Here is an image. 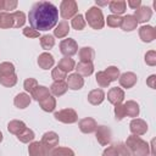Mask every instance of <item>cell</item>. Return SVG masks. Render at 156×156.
Returning <instances> with one entry per match:
<instances>
[{
  "instance_id": "obj_52",
  "label": "cell",
  "mask_w": 156,
  "mask_h": 156,
  "mask_svg": "<svg viewBox=\"0 0 156 156\" xmlns=\"http://www.w3.org/2000/svg\"><path fill=\"white\" fill-rule=\"evenodd\" d=\"M0 12H5V0H0Z\"/></svg>"
},
{
  "instance_id": "obj_12",
  "label": "cell",
  "mask_w": 156,
  "mask_h": 156,
  "mask_svg": "<svg viewBox=\"0 0 156 156\" xmlns=\"http://www.w3.org/2000/svg\"><path fill=\"white\" fill-rule=\"evenodd\" d=\"M133 16H134V18L136 20L138 23H145V22H147L151 18L152 10L149 6H140L139 9L135 10V12H134Z\"/></svg>"
},
{
  "instance_id": "obj_45",
  "label": "cell",
  "mask_w": 156,
  "mask_h": 156,
  "mask_svg": "<svg viewBox=\"0 0 156 156\" xmlns=\"http://www.w3.org/2000/svg\"><path fill=\"white\" fill-rule=\"evenodd\" d=\"M51 77H52V79L56 82V80H63L66 77H67V73L66 72H63L62 69H60L57 66L52 69V72H51Z\"/></svg>"
},
{
  "instance_id": "obj_38",
  "label": "cell",
  "mask_w": 156,
  "mask_h": 156,
  "mask_svg": "<svg viewBox=\"0 0 156 156\" xmlns=\"http://www.w3.org/2000/svg\"><path fill=\"white\" fill-rule=\"evenodd\" d=\"M50 156H74V152L69 147H58L57 146L51 151Z\"/></svg>"
},
{
  "instance_id": "obj_34",
  "label": "cell",
  "mask_w": 156,
  "mask_h": 156,
  "mask_svg": "<svg viewBox=\"0 0 156 156\" xmlns=\"http://www.w3.org/2000/svg\"><path fill=\"white\" fill-rule=\"evenodd\" d=\"M16 83H17V76H16V73L10 74V76H0V84L4 85V87L11 88Z\"/></svg>"
},
{
  "instance_id": "obj_31",
  "label": "cell",
  "mask_w": 156,
  "mask_h": 156,
  "mask_svg": "<svg viewBox=\"0 0 156 156\" xmlns=\"http://www.w3.org/2000/svg\"><path fill=\"white\" fill-rule=\"evenodd\" d=\"M39 105L41 107L43 111L45 112H52L56 107V99L52 95H49L48 98L43 99L41 101H39Z\"/></svg>"
},
{
  "instance_id": "obj_14",
  "label": "cell",
  "mask_w": 156,
  "mask_h": 156,
  "mask_svg": "<svg viewBox=\"0 0 156 156\" xmlns=\"http://www.w3.org/2000/svg\"><path fill=\"white\" fill-rule=\"evenodd\" d=\"M78 126H79V129H80L82 133L90 134V133L95 132V129H96V127H98V123H96V121H95L94 118H91V117H85V118H83V119L79 121Z\"/></svg>"
},
{
  "instance_id": "obj_48",
  "label": "cell",
  "mask_w": 156,
  "mask_h": 156,
  "mask_svg": "<svg viewBox=\"0 0 156 156\" xmlns=\"http://www.w3.org/2000/svg\"><path fill=\"white\" fill-rule=\"evenodd\" d=\"M18 2L16 0H5V12L11 11V10H16Z\"/></svg>"
},
{
  "instance_id": "obj_54",
  "label": "cell",
  "mask_w": 156,
  "mask_h": 156,
  "mask_svg": "<svg viewBox=\"0 0 156 156\" xmlns=\"http://www.w3.org/2000/svg\"><path fill=\"white\" fill-rule=\"evenodd\" d=\"M2 139H4V136H2V133H1V132H0V143H1V141H2Z\"/></svg>"
},
{
  "instance_id": "obj_39",
  "label": "cell",
  "mask_w": 156,
  "mask_h": 156,
  "mask_svg": "<svg viewBox=\"0 0 156 156\" xmlns=\"http://www.w3.org/2000/svg\"><path fill=\"white\" fill-rule=\"evenodd\" d=\"M106 23L111 28L121 27V24H122V17L121 16H117V15H108L107 18H106Z\"/></svg>"
},
{
  "instance_id": "obj_46",
  "label": "cell",
  "mask_w": 156,
  "mask_h": 156,
  "mask_svg": "<svg viewBox=\"0 0 156 156\" xmlns=\"http://www.w3.org/2000/svg\"><path fill=\"white\" fill-rule=\"evenodd\" d=\"M145 62L149 66H155L156 65V51L150 50L145 54Z\"/></svg>"
},
{
  "instance_id": "obj_47",
  "label": "cell",
  "mask_w": 156,
  "mask_h": 156,
  "mask_svg": "<svg viewBox=\"0 0 156 156\" xmlns=\"http://www.w3.org/2000/svg\"><path fill=\"white\" fill-rule=\"evenodd\" d=\"M23 35L28 37V38H38L40 37V33L35 29H33L32 27H24L23 28Z\"/></svg>"
},
{
  "instance_id": "obj_16",
  "label": "cell",
  "mask_w": 156,
  "mask_h": 156,
  "mask_svg": "<svg viewBox=\"0 0 156 156\" xmlns=\"http://www.w3.org/2000/svg\"><path fill=\"white\" fill-rule=\"evenodd\" d=\"M68 89H72V90H79L83 88L84 85V79L82 76H79L78 73H72L68 76L67 78V82H66Z\"/></svg>"
},
{
  "instance_id": "obj_37",
  "label": "cell",
  "mask_w": 156,
  "mask_h": 156,
  "mask_svg": "<svg viewBox=\"0 0 156 156\" xmlns=\"http://www.w3.org/2000/svg\"><path fill=\"white\" fill-rule=\"evenodd\" d=\"M15 73V66L12 62H1L0 63V76H10Z\"/></svg>"
},
{
  "instance_id": "obj_42",
  "label": "cell",
  "mask_w": 156,
  "mask_h": 156,
  "mask_svg": "<svg viewBox=\"0 0 156 156\" xmlns=\"http://www.w3.org/2000/svg\"><path fill=\"white\" fill-rule=\"evenodd\" d=\"M38 87V80L35 79V78H27L26 80H24V83H23V88H24V90L26 91H28V93H33L34 91V89Z\"/></svg>"
},
{
  "instance_id": "obj_40",
  "label": "cell",
  "mask_w": 156,
  "mask_h": 156,
  "mask_svg": "<svg viewBox=\"0 0 156 156\" xmlns=\"http://www.w3.org/2000/svg\"><path fill=\"white\" fill-rule=\"evenodd\" d=\"M104 72L106 73V76L111 82H115L119 78V68H117L116 66H108Z\"/></svg>"
},
{
  "instance_id": "obj_1",
  "label": "cell",
  "mask_w": 156,
  "mask_h": 156,
  "mask_svg": "<svg viewBox=\"0 0 156 156\" xmlns=\"http://www.w3.org/2000/svg\"><path fill=\"white\" fill-rule=\"evenodd\" d=\"M28 21L29 26L38 32L52 29L58 21V9L52 2L38 1L30 7Z\"/></svg>"
},
{
  "instance_id": "obj_8",
  "label": "cell",
  "mask_w": 156,
  "mask_h": 156,
  "mask_svg": "<svg viewBox=\"0 0 156 156\" xmlns=\"http://www.w3.org/2000/svg\"><path fill=\"white\" fill-rule=\"evenodd\" d=\"M58 140H60V139H58V135H57L55 132H46V133L43 134L40 143H41V144L50 151V154H51V151H52L55 147H57Z\"/></svg>"
},
{
  "instance_id": "obj_4",
  "label": "cell",
  "mask_w": 156,
  "mask_h": 156,
  "mask_svg": "<svg viewBox=\"0 0 156 156\" xmlns=\"http://www.w3.org/2000/svg\"><path fill=\"white\" fill-rule=\"evenodd\" d=\"M78 12V5L74 0H63L60 5V15L66 21L73 18Z\"/></svg>"
},
{
  "instance_id": "obj_13",
  "label": "cell",
  "mask_w": 156,
  "mask_h": 156,
  "mask_svg": "<svg viewBox=\"0 0 156 156\" xmlns=\"http://www.w3.org/2000/svg\"><path fill=\"white\" fill-rule=\"evenodd\" d=\"M139 37L144 43H151L156 39V29L152 26H141L139 28Z\"/></svg>"
},
{
  "instance_id": "obj_24",
  "label": "cell",
  "mask_w": 156,
  "mask_h": 156,
  "mask_svg": "<svg viewBox=\"0 0 156 156\" xmlns=\"http://www.w3.org/2000/svg\"><path fill=\"white\" fill-rule=\"evenodd\" d=\"M78 56H79L80 62H93V60L95 57V51L90 46H84V48L79 49Z\"/></svg>"
},
{
  "instance_id": "obj_51",
  "label": "cell",
  "mask_w": 156,
  "mask_h": 156,
  "mask_svg": "<svg viewBox=\"0 0 156 156\" xmlns=\"http://www.w3.org/2000/svg\"><path fill=\"white\" fill-rule=\"evenodd\" d=\"M155 79H156V76H155V74H151V76L146 79V84H147L150 88H152V89H155Z\"/></svg>"
},
{
  "instance_id": "obj_44",
  "label": "cell",
  "mask_w": 156,
  "mask_h": 156,
  "mask_svg": "<svg viewBox=\"0 0 156 156\" xmlns=\"http://www.w3.org/2000/svg\"><path fill=\"white\" fill-rule=\"evenodd\" d=\"M126 117V110L123 104H117L115 105V118L117 121H121Z\"/></svg>"
},
{
  "instance_id": "obj_2",
  "label": "cell",
  "mask_w": 156,
  "mask_h": 156,
  "mask_svg": "<svg viewBox=\"0 0 156 156\" xmlns=\"http://www.w3.org/2000/svg\"><path fill=\"white\" fill-rule=\"evenodd\" d=\"M124 144L129 149L133 156H149L150 155L149 144L138 135H133V134L129 135Z\"/></svg>"
},
{
  "instance_id": "obj_50",
  "label": "cell",
  "mask_w": 156,
  "mask_h": 156,
  "mask_svg": "<svg viewBox=\"0 0 156 156\" xmlns=\"http://www.w3.org/2000/svg\"><path fill=\"white\" fill-rule=\"evenodd\" d=\"M130 9H133V10H136V9H139L140 6H141V1L140 0H129L128 2H126Z\"/></svg>"
},
{
  "instance_id": "obj_53",
  "label": "cell",
  "mask_w": 156,
  "mask_h": 156,
  "mask_svg": "<svg viewBox=\"0 0 156 156\" xmlns=\"http://www.w3.org/2000/svg\"><path fill=\"white\" fill-rule=\"evenodd\" d=\"M110 1H96V5H100V6H107Z\"/></svg>"
},
{
  "instance_id": "obj_9",
  "label": "cell",
  "mask_w": 156,
  "mask_h": 156,
  "mask_svg": "<svg viewBox=\"0 0 156 156\" xmlns=\"http://www.w3.org/2000/svg\"><path fill=\"white\" fill-rule=\"evenodd\" d=\"M129 130L133 135H143L147 132V123L141 118H133L129 123Z\"/></svg>"
},
{
  "instance_id": "obj_30",
  "label": "cell",
  "mask_w": 156,
  "mask_h": 156,
  "mask_svg": "<svg viewBox=\"0 0 156 156\" xmlns=\"http://www.w3.org/2000/svg\"><path fill=\"white\" fill-rule=\"evenodd\" d=\"M13 104L18 108H26L30 104V96L28 94H26V93H20L13 99Z\"/></svg>"
},
{
  "instance_id": "obj_6",
  "label": "cell",
  "mask_w": 156,
  "mask_h": 156,
  "mask_svg": "<svg viewBox=\"0 0 156 156\" xmlns=\"http://www.w3.org/2000/svg\"><path fill=\"white\" fill-rule=\"evenodd\" d=\"M95 136L100 145L107 146L112 140V132L107 126H98L95 129Z\"/></svg>"
},
{
  "instance_id": "obj_27",
  "label": "cell",
  "mask_w": 156,
  "mask_h": 156,
  "mask_svg": "<svg viewBox=\"0 0 156 156\" xmlns=\"http://www.w3.org/2000/svg\"><path fill=\"white\" fill-rule=\"evenodd\" d=\"M108 7L110 10L113 12V15H122L126 12V7H127V4L126 1L123 0H113V1H110L108 2Z\"/></svg>"
},
{
  "instance_id": "obj_7",
  "label": "cell",
  "mask_w": 156,
  "mask_h": 156,
  "mask_svg": "<svg viewBox=\"0 0 156 156\" xmlns=\"http://www.w3.org/2000/svg\"><path fill=\"white\" fill-rule=\"evenodd\" d=\"M60 51L61 54H63L65 56H68L71 57L72 55L77 54L78 52V44L74 39L72 38H67V39H63L61 43H60Z\"/></svg>"
},
{
  "instance_id": "obj_21",
  "label": "cell",
  "mask_w": 156,
  "mask_h": 156,
  "mask_svg": "<svg viewBox=\"0 0 156 156\" xmlns=\"http://www.w3.org/2000/svg\"><path fill=\"white\" fill-rule=\"evenodd\" d=\"M104 99H105V93L102 89H94L88 94V101L94 106L100 105L104 101Z\"/></svg>"
},
{
  "instance_id": "obj_22",
  "label": "cell",
  "mask_w": 156,
  "mask_h": 156,
  "mask_svg": "<svg viewBox=\"0 0 156 156\" xmlns=\"http://www.w3.org/2000/svg\"><path fill=\"white\" fill-rule=\"evenodd\" d=\"M136 26H138V22H136V20L134 18L133 15H127V16L122 17L121 28H122L124 32H132V30L136 29Z\"/></svg>"
},
{
  "instance_id": "obj_11",
  "label": "cell",
  "mask_w": 156,
  "mask_h": 156,
  "mask_svg": "<svg viewBox=\"0 0 156 156\" xmlns=\"http://www.w3.org/2000/svg\"><path fill=\"white\" fill-rule=\"evenodd\" d=\"M28 154L29 156H49L50 151L40 141H33L28 146Z\"/></svg>"
},
{
  "instance_id": "obj_17",
  "label": "cell",
  "mask_w": 156,
  "mask_h": 156,
  "mask_svg": "<svg viewBox=\"0 0 156 156\" xmlns=\"http://www.w3.org/2000/svg\"><path fill=\"white\" fill-rule=\"evenodd\" d=\"M74 69L77 71L76 73H78L79 76L89 77L94 72V65H93V62H78L76 65Z\"/></svg>"
},
{
  "instance_id": "obj_33",
  "label": "cell",
  "mask_w": 156,
  "mask_h": 156,
  "mask_svg": "<svg viewBox=\"0 0 156 156\" xmlns=\"http://www.w3.org/2000/svg\"><path fill=\"white\" fill-rule=\"evenodd\" d=\"M35 138V134L32 129L29 128H26L23 132H21L18 135H17V139L21 141V143H29V141H33Z\"/></svg>"
},
{
  "instance_id": "obj_25",
  "label": "cell",
  "mask_w": 156,
  "mask_h": 156,
  "mask_svg": "<svg viewBox=\"0 0 156 156\" xmlns=\"http://www.w3.org/2000/svg\"><path fill=\"white\" fill-rule=\"evenodd\" d=\"M26 123L23 121H20V119H12L7 124V130L11 133V134H15V135H18L21 132H23L26 129Z\"/></svg>"
},
{
  "instance_id": "obj_18",
  "label": "cell",
  "mask_w": 156,
  "mask_h": 156,
  "mask_svg": "<svg viewBox=\"0 0 156 156\" xmlns=\"http://www.w3.org/2000/svg\"><path fill=\"white\" fill-rule=\"evenodd\" d=\"M54 63H55V60H54V56L50 52H43L38 57V65L43 69L51 68L54 66Z\"/></svg>"
},
{
  "instance_id": "obj_15",
  "label": "cell",
  "mask_w": 156,
  "mask_h": 156,
  "mask_svg": "<svg viewBox=\"0 0 156 156\" xmlns=\"http://www.w3.org/2000/svg\"><path fill=\"white\" fill-rule=\"evenodd\" d=\"M107 100L113 104V105H117V104H122V101L124 100V91L123 89L118 88V87H115V88H111L107 93Z\"/></svg>"
},
{
  "instance_id": "obj_3",
  "label": "cell",
  "mask_w": 156,
  "mask_h": 156,
  "mask_svg": "<svg viewBox=\"0 0 156 156\" xmlns=\"http://www.w3.org/2000/svg\"><path fill=\"white\" fill-rule=\"evenodd\" d=\"M85 20L88 22V24L93 28V29H101L105 26V18L102 15V11L100 7L98 6H93L90 7L87 13H85Z\"/></svg>"
},
{
  "instance_id": "obj_10",
  "label": "cell",
  "mask_w": 156,
  "mask_h": 156,
  "mask_svg": "<svg viewBox=\"0 0 156 156\" xmlns=\"http://www.w3.org/2000/svg\"><path fill=\"white\" fill-rule=\"evenodd\" d=\"M136 80H138V77L133 72H124V73L119 74V78H118V82H119L121 87H123L126 89L133 88L136 84Z\"/></svg>"
},
{
  "instance_id": "obj_35",
  "label": "cell",
  "mask_w": 156,
  "mask_h": 156,
  "mask_svg": "<svg viewBox=\"0 0 156 156\" xmlns=\"http://www.w3.org/2000/svg\"><path fill=\"white\" fill-rule=\"evenodd\" d=\"M71 24H72V27H73L74 29H77V30H82V29H84V27H85V20H84L83 15L77 13V15L72 18Z\"/></svg>"
},
{
  "instance_id": "obj_19",
  "label": "cell",
  "mask_w": 156,
  "mask_h": 156,
  "mask_svg": "<svg viewBox=\"0 0 156 156\" xmlns=\"http://www.w3.org/2000/svg\"><path fill=\"white\" fill-rule=\"evenodd\" d=\"M0 28H15V18L12 12H0Z\"/></svg>"
},
{
  "instance_id": "obj_36",
  "label": "cell",
  "mask_w": 156,
  "mask_h": 156,
  "mask_svg": "<svg viewBox=\"0 0 156 156\" xmlns=\"http://www.w3.org/2000/svg\"><path fill=\"white\" fill-rule=\"evenodd\" d=\"M95 78H96V83H98L101 88H106V87H108L110 83H111V80L108 79V77L106 76V73H105L104 71H99V72L96 73Z\"/></svg>"
},
{
  "instance_id": "obj_26",
  "label": "cell",
  "mask_w": 156,
  "mask_h": 156,
  "mask_svg": "<svg viewBox=\"0 0 156 156\" xmlns=\"http://www.w3.org/2000/svg\"><path fill=\"white\" fill-rule=\"evenodd\" d=\"M68 33H69V24H68V22L65 21V20L61 21V22H58V24H57L56 28L54 29V35H55L56 38H58V39H62V38L67 37Z\"/></svg>"
},
{
  "instance_id": "obj_5",
  "label": "cell",
  "mask_w": 156,
  "mask_h": 156,
  "mask_svg": "<svg viewBox=\"0 0 156 156\" xmlns=\"http://www.w3.org/2000/svg\"><path fill=\"white\" fill-rule=\"evenodd\" d=\"M54 117H55L56 121L66 123V124H72V123H76L78 121L77 112L73 108H69V107L68 108H62V110L55 112Z\"/></svg>"
},
{
  "instance_id": "obj_28",
  "label": "cell",
  "mask_w": 156,
  "mask_h": 156,
  "mask_svg": "<svg viewBox=\"0 0 156 156\" xmlns=\"http://www.w3.org/2000/svg\"><path fill=\"white\" fill-rule=\"evenodd\" d=\"M57 67H58L60 69H62L63 72L68 73V72H71V71H73V69H74V67H76V62H74V60H73L72 57L63 56V57L58 61Z\"/></svg>"
},
{
  "instance_id": "obj_49",
  "label": "cell",
  "mask_w": 156,
  "mask_h": 156,
  "mask_svg": "<svg viewBox=\"0 0 156 156\" xmlns=\"http://www.w3.org/2000/svg\"><path fill=\"white\" fill-rule=\"evenodd\" d=\"M102 156H117V152H116L115 145H108V146L104 150Z\"/></svg>"
},
{
  "instance_id": "obj_41",
  "label": "cell",
  "mask_w": 156,
  "mask_h": 156,
  "mask_svg": "<svg viewBox=\"0 0 156 156\" xmlns=\"http://www.w3.org/2000/svg\"><path fill=\"white\" fill-rule=\"evenodd\" d=\"M13 13V18H15V28H20L23 27L26 23V15L22 11H15Z\"/></svg>"
},
{
  "instance_id": "obj_29",
  "label": "cell",
  "mask_w": 156,
  "mask_h": 156,
  "mask_svg": "<svg viewBox=\"0 0 156 156\" xmlns=\"http://www.w3.org/2000/svg\"><path fill=\"white\" fill-rule=\"evenodd\" d=\"M30 95H32V98L35 101L39 102V101H41L43 99H45V98H48L50 95V89L46 88V87H44V85H38Z\"/></svg>"
},
{
  "instance_id": "obj_43",
  "label": "cell",
  "mask_w": 156,
  "mask_h": 156,
  "mask_svg": "<svg viewBox=\"0 0 156 156\" xmlns=\"http://www.w3.org/2000/svg\"><path fill=\"white\" fill-rule=\"evenodd\" d=\"M115 149H116V152H117V156H132L129 149L126 146L124 143H118V144H115Z\"/></svg>"
},
{
  "instance_id": "obj_32",
  "label": "cell",
  "mask_w": 156,
  "mask_h": 156,
  "mask_svg": "<svg viewBox=\"0 0 156 156\" xmlns=\"http://www.w3.org/2000/svg\"><path fill=\"white\" fill-rule=\"evenodd\" d=\"M54 45H55V39H54L52 35L45 34V35L40 37V46L44 50H50V49L54 48Z\"/></svg>"
},
{
  "instance_id": "obj_23",
  "label": "cell",
  "mask_w": 156,
  "mask_h": 156,
  "mask_svg": "<svg viewBox=\"0 0 156 156\" xmlns=\"http://www.w3.org/2000/svg\"><path fill=\"white\" fill-rule=\"evenodd\" d=\"M124 105V110H126V116L128 117H138L139 116V112H140V107L138 105V102H135L134 100H128Z\"/></svg>"
},
{
  "instance_id": "obj_20",
  "label": "cell",
  "mask_w": 156,
  "mask_h": 156,
  "mask_svg": "<svg viewBox=\"0 0 156 156\" xmlns=\"http://www.w3.org/2000/svg\"><path fill=\"white\" fill-rule=\"evenodd\" d=\"M67 90H68V87L63 80H56L50 87V93L54 96H62L63 94H66Z\"/></svg>"
}]
</instances>
